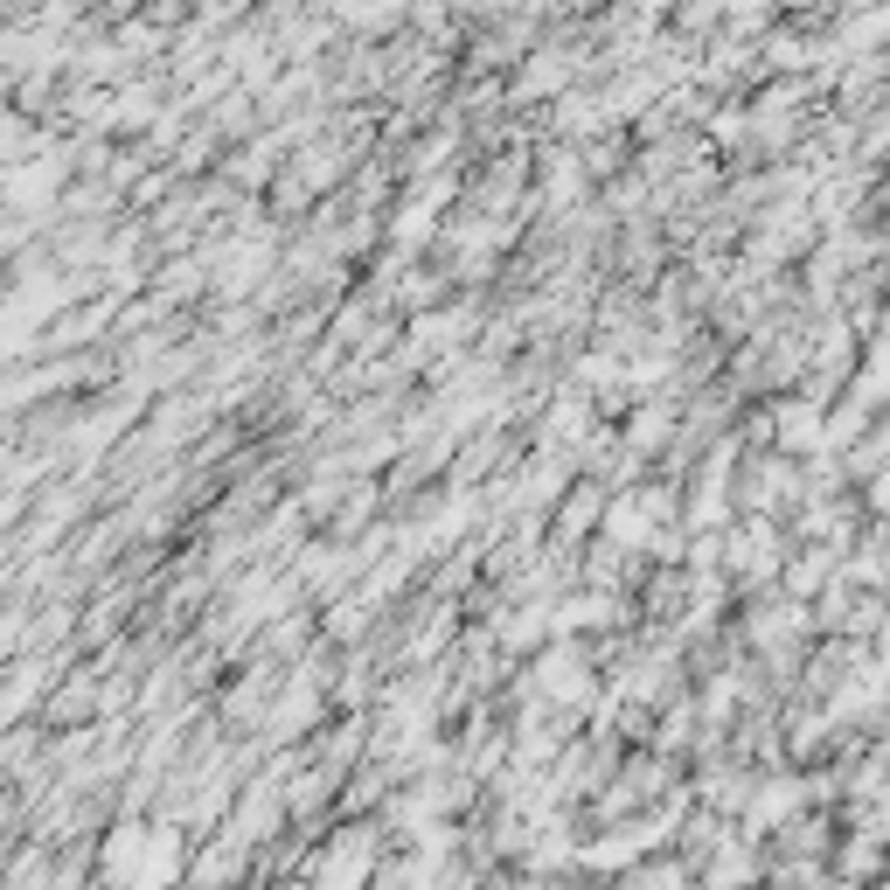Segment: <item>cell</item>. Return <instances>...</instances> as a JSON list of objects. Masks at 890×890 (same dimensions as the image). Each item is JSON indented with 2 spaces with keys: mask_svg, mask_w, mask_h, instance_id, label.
Returning <instances> with one entry per match:
<instances>
[{
  "mask_svg": "<svg viewBox=\"0 0 890 890\" xmlns=\"http://www.w3.org/2000/svg\"><path fill=\"white\" fill-rule=\"evenodd\" d=\"M550 696H578L585 689V654L578 647H564V654H543V675H536Z\"/></svg>",
  "mask_w": 890,
  "mask_h": 890,
  "instance_id": "1",
  "label": "cell"
},
{
  "mask_svg": "<svg viewBox=\"0 0 890 890\" xmlns=\"http://www.w3.org/2000/svg\"><path fill=\"white\" fill-rule=\"evenodd\" d=\"M779 439H793V452H800V439H814V404H786L779 411Z\"/></svg>",
  "mask_w": 890,
  "mask_h": 890,
  "instance_id": "2",
  "label": "cell"
},
{
  "mask_svg": "<svg viewBox=\"0 0 890 890\" xmlns=\"http://www.w3.org/2000/svg\"><path fill=\"white\" fill-rule=\"evenodd\" d=\"M564 77H571V56H543V63L529 70V84H522V91H557Z\"/></svg>",
  "mask_w": 890,
  "mask_h": 890,
  "instance_id": "3",
  "label": "cell"
},
{
  "mask_svg": "<svg viewBox=\"0 0 890 890\" xmlns=\"http://www.w3.org/2000/svg\"><path fill=\"white\" fill-rule=\"evenodd\" d=\"M793 800H800L793 786H765V793H758V814H751V821H779V814H793Z\"/></svg>",
  "mask_w": 890,
  "mask_h": 890,
  "instance_id": "4",
  "label": "cell"
},
{
  "mask_svg": "<svg viewBox=\"0 0 890 890\" xmlns=\"http://www.w3.org/2000/svg\"><path fill=\"white\" fill-rule=\"evenodd\" d=\"M28 147V133H21V119H0V153H21Z\"/></svg>",
  "mask_w": 890,
  "mask_h": 890,
  "instance_id": "5",
  "label": "cell"
}]
</instances>
